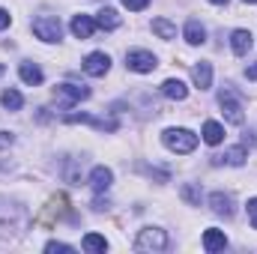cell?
I'll return each mask as SVG.
<instances>
[{
    "label": "cell",
    "mask_w": 257,
    "mask_h": 254,
    "mask_svg": "<svg viewBox=\"0 0 257 254\" xmlns=\"http://www.w3.org/2000/svg\"><path fill=\"white\" fill-rule=\"evenodd\" d=\"M0 102H3V108H9V111H18V108L24 105V99H21L18 90H6V93L0 96Z\"/></svg>",
    "instance_id": "cell-22"
},
{
    "label": "cell",
    "mask_w": 257,
    "mask_h": 254,
    "mask_svg": "<svg viewBox=\"0 0 257 254\" xmlns=\"http://www.w3.org/2000/svg\"><path fill=\"white\" fill-rule=\"evenodd\" d=\"M153 33H159L162 39H177V27H174L168 18H156V21H153Z\"/></svg>",
    "instance_id": "cell-20"
},
{
    "label": "cell",
    "mask_w": 257,
    "mask_h": 254,
    "mask_svg": "<svg viewBox=\"0 0 257 254\" xmlns=\"http://www.w3.org/2000/svg\"><path fill=\"white\" fill-rule=\"evenodd\" d=\"M180 194H183V200H186V203H192V206L200 203V191H197V186H183Z\"/></svg>",
    "instance_id": "cell-23"
},
{
    "label": "cell",
    "mask_w": 257,
    "mask_h": 254,
    "mask_svg": "<svg viewBox=\"0 0 257 254\" xmlns=\"http://www.w3.org/2000/svg\"><path fill=\"white\" fill-rule=\"evenodd\" d=\"M108 69H111V57H108L105 51H93V54H87V60H84V72H87V75L102 78V75H108Z\"/></svg>",
    "instance_id": "cell-7"
},
{
    "label": "cell",
    "mask_w": 257,
    "mask_h": 254,
    "mask_svg": "<svg viewBox=\"0 0 257 254\" xmlns=\"http://www.w3.org/2000/svg\"><path fill=\"white\" fill-rule=\"evenodd\" d=\"M6 27H9V12L0 9V30H6Z\"/></svg>",
    "instance_id": "cell-28"
},
{
    "label": "cell",
    "mask_w": 257,
    "mask_h": 254,
    "mask_svg": "<svg viewBox=\"0 0 257 254\" xmlns=\"http://www.w3.org/2000/svg\"><path fill=\"white\" fill-rule=\"evenodd\" d=\"M209 206H212L215 215H224V218L233 215V200H230V194H221V191L209 194Z\"/></svg>",
    "instance_id": "cell-13"
},
{
    "label": "cell",
    "mask_w": 257,
    "mask_h": 254,
    "mask_svg": "<svg viewBox=\"0 0 257 254\" xmlns=\"http://www.w3.org/2000/svg\"><path fill=\"white\" fill-rule=\"evenodd\" d=\"M192 78H194V87H197V90H209V87H212V63H206V60L194 63Z\"/></svg>",
    "instance_id": "cell-11"
},
{
    "label": "cell",
    "mask_w": 257,
    "mask_h": 254,
    "mask_svg": "<svg viewBox=\"0 0 257 254\" xmlns=\"http://www.w3.org/2000/svg\"><path fill=\"white\" fill-rule=\"evenodd\" d=\"M108 206H111L108 197H96V209H108Z\"/></svg>",
    "instance_id": "cell-30"
},
{
    "label": "cell",
    "mask_w": 257,
    "mask_h": 254,
    "mask_svg": "<svg viewBox=\"0 0 257 254\" xmlns=\"http://www.w3.org/2000/svg\"><path fill=\"white\" fill-rule=\"evenodd\" d=\"M3 72H6V66H3V63H0V75H3Z\"/></svg>",
    "instance_id": "cell-32"
},
{
    "label": "cell",
    "mask_w": 257,
    "mask_h": 254,
    "mask_svg": "<svg viewBox=\"0 0 257 254\" xmlns=\"http://www.w3.org/2000/svg\"><path fill=\"white\" fill-rule=\"evenodd\" d=\"M90 96V90L84 87V84H60L57 90H54V99L63 105V108H72L75 102H81V99H87Z\"/></svg>",
    "instance_id": "cell-5"
},
{
    "label": "cell",
    "mask_w": 257,
    "mask_h": 254,
    "mask_svg": "<svg viewBox=\"0 0 257 254\" xmlns=\"http://www.w3.org/2000/svg\"><path fill=\"white\" fill-rule=\"evenodd\" d=\"M203 141L212 144V147L221 144V141H224V126L215 123V120H206V123H203Z\"/></svg>",
    "instance_id": "cell-19"
},
{
    "label": "cell",
    "mask_w": 257,
    "mask_h": 254,
    "mask_svg": "<svg viewBox=\"0 0 257 254\" xmlns=\"http://www.w3.org/2000/svg\"><path fill=\"white\" fill-rule=\"evenodd\" d=\"M251 45H254L251 30H233V33H230V48H233V54L245 57V54L251 51Z\"/></svg>",
    "instance_id": "cell-9"
},
{
    "label": "cell",
    "mask_w": 257,
    "mask_h": 254,
    "mask_svg": "<svg viewBox=\"0 0 257 254\" xmlns=\"http://www.w3.org/2000/svg\"><path fill=\"white\" fill-rule=\"evenodd\" d=\"M135 248H138V251H165V248H168V236H165V230H159V227H144V230L138 233Z\"/></svg>",
    "instance_id": "cell-3"
},
{
    "label": "cell",
    "mask_w": 257,
    "mask_h": 254,
    "mask_svg": "<svg viewBox=\"0 0 257 254\" xmlns=\"http://www.w3.org/2000/svg\"><path fill=\"white\" fill-rule=\"evenodd\" d=\"M96 24H99L102 30H117V27H120V15H117V9H111V6L99 9V15H96Z\"/></svg>",
    "instance_id": "cell-18"
},
{
    "label": "cell",
    "mask_w": 257,
    "mask_h": 254,
    "mask_svg": "<svg viewBox=\"0 0 257 254\" xmlns=\"http://www.w3.org/2000/svg\"><path fill=\"white\" fill-rule=\"evenodd\" d=\"M81 245H84L87 251H105V248H108V239H105V236H99V233H87Z\"/></svg>",
    "instance_id": "cell-21"
},
{
    "label": "cell",
    "mask_w": 257,
    "mask_h": 254,
    "mask_svg": "<svg viewBox=\"0 0 257 254\" xmlns=\"http://www.w3.org/2000/svg\"><path fill=\"white\" fill-rule=\"evenodd\" d=\"M245 159H248L245 147H230V150H224L221 156H212V162H215V165H221V162H224V165H242Z\"/></svg>",
    "instance_id": "cell-15"
},
{
    "label": "cell",
    "mask_w": 257,
    "mask_h": 254,
    "mask_svg": "<svg viewBox=\"0 0 257 254\" xmlns=\"http://www.w3.org/2000/svg\"><path fill=\"white\" fill-rule=\"evenodd\" d=\"M203 248H206L209 254L224 251V248H227V236H224V230H218V227L203 230Z\"/></svg>",
    "instance_id": "cell-10"
},
{
    "label": "cell",
    "mask_w": 257,
    "mask_h": 254,
    "mask_svg": "<svg viewBox=\"0 0 257 254\" xmlns=\"http://www.w3.org/2000/svg\"><path fill=\"white\" fill-rule=\"evenodd\" d=\"M18 75H21V81H24V84H30V87L42 84V78H45V75H42V69H39L36 63H21V66H18Z\"/></svg>",
    "instance_id": "cell-17"
},
{
    "label": "cell",
    "mask_w": 257,
    "mask_h": 254,
    "mask_svg": "<svg viewBox=\"0 0 257 254\" xmlns=\"http://www.w3.org/2000/svg\"><path fill=\"white\" fill-rule=\"evenodd\" d=\"M9 144H12V135H9V132H0V150L9 147Z\"/></svg>",
    "instance_id": "cell-27"
},
{
    "label": "cell",
    "mask_w": 257,
    "mask_h": 254,
    "mask_svg": "<svg viewBox=\"0 0 257 254\" xmlns=\"http://www.w3.org/2000/svg\"><path fill=\"white\" fill-rule=\"evenodd\" d=\"M186 42L189 45H203L206 42V30L197 18H189V24H186Z\"/></svg>",
    "instance_id": "cell-16"
},
{
    "label": "cell",
    "mask_w": 257,
    "mask_h": 254,
    "mask_svg": "<svg viewBox=\"0 0 257 254\" xmlns=\"http://www.w3.org/2000/svg\"><path fill=\"white\" fill-rule=\"evenodd\" d=\"M33 33H36L42 42H57V39H60V33H63V27H60V21H57V18L42 15V18H36V21H33Z\"/></svg>",
    "instance_id": "cell-4"
},
{
    "label": "cell",
    "mask_w": 257,
    "mask_h": 254,
    "mask_svg": "<svg viewBox=\"0 0 257 254\" xmlns=\"http://www.w3.org/2000/svg\"><path fill=\"white\" fill-rule=\"evenodd\" d=\"M162 93H165L168 99H174V102H183V99L189 96V87H186L180 78H168V81L162 84Z\"/></svg>",
    "instance_id": "cell-14"
},
{
    "label": "cell",
    "mask_w": 257,
    "mask_h": 254,
    "mask_svg": "<svg viewBox=\"0 0 257 254\" xmlns=\"http://www.w3.org/2000/svg\"><path fill=\"white\" fill-rule=\"evenodd\" d=\"M126 66L132 72H141V75H147V72H153L156 69V54L153 51H128L126 54Z\"/></svg>",
    "instance_id": "cell-6"
},
{
    "label": "cell",
    "mask_w": 257,
    "mask_h": 254,
    "mask_svg": "<svg viewBox=\"0 0 257 254\" xmlns=\"http://www.w3.org/2000/svg\"><path fill=\"white\" fill-rule=\"evenodd\" d=\"M123 6L132 9V12H141V9H147V6H150V0H123Z\"/></svg>",
    "instance_id": "cell-24"
},
{
    "label": "cell",
    "mask_w": 257,
    "mask_h": 254,
    "mask_svg": "<svg viewBox=\"0 0 257 254\" xmlns=\"http://www.w3.org/2000/svg\"><path fill=\"white\" fill-rule=\"evenodd\" d=\"M93 30H96V21H93L90 15H75V18H72V33H75V39H90Z\"/></svg>",
    "instance_id": "cell-12"
},
{
    "label": "cell",
    "mask_w": 257,
    "mask_h": 254,
    "mask_svg": "<svg viewBox=\"0 0 257 254\" xmlns=\"http://www.w3.org/2000/svg\"><path fill=\"white\" fill-rule=\"evenodd\" d=\"M45 251H72V245H66V242H48Z\"/></svg>",
    "instance_id": "cell-26"
},
{
    "label": "cell",
    "mask_w": 257,
    "mask_h": 254,
    "mask_svg": "<svg viewBox=\"0 0 257 254\" xmlns=\"http://www.w3.org/2000/svg\"><path fill=\"white\" fill-rule=\"evenodd\" d=\"M242 3H257V0H242Z\"/></svg>",
    "instance_id": "cell-33"
},
{
    "label": "cell",
    "mask_w": 257,
    "mask_h": 254,
    "mask_svg": "<svg viewBox=\"0 0 257 254\" xmlns=\"http://www.w3.org/2000/svg\"><path fill=\"white\" fill-rule=\"evenodd\" d=\"M209 3H215V6H224V3H227V0H209Z\"/></svg>",
    "instance_id": "cell-31"
},
{
    "label": "cell",
    "mask_w": 257,
    "mask_h": 254,
    "mask_svg": "<svg viewBox=\"0 0 257 254\" xmlns=\"http://www.w3.org/2000/svg\"><path fill=\"white\" fill-rule=\"evenodd\" d=\"M245 78H248V81H257V63H251L245 69Z\"/></svg>",
    "instance_id": "cell-29"
},
{
    "label": "cell",
    "mask_w": 257,
    "mask_h": 254,
    "mask_svg": "<svg viewBox=\"0 0 257 254\" xmlns=\"http://www.w3.org/2000/svg\"><path fill=\"white\" fill-rule=\"evenodd\" d=\"M90 186L93 191H108L114 186V174H111V168H105V165H99V168H93V174H90Z\"/></svg>",
    "instance_id": "cell-8"
},
{
    "label": "cell",
    "mask_w": 257,
    "mask_h": 254,
    "mask_svg": "<svg viewBox=\"0 0 257 254\" xmlns=\"http://www.w3.org/2000/svg\"><path fill=\"white\" fill-rule=\"evenodd\" d=\"M162 141H165V147L171 153H192L197 147V135H192L189 129H168L162 135Z\"/></svg>",
    "instance_id": "cell-2"
},
{
    "label": "cell",
    "mask_w": 257,
    "mask_h": 254,
    "mask_svg": "<svg viewBox=\"0 0 257 254\" xmlns=\"http://www.w3.org/2000/svg\"><path fill=\"white\" fill-rule=\"evenodd\" d=\"M218 105H221V114H224V120H227V123H233V126H242L245 114H242V99L236 96V90L224 87V90L218 93Z\"/></svg>",
    "instance_id": "cell-1"
},
{
    "label": "cell",
    "mask_w": 257,
    "mask_h": 254,
    "mask_svg": "<svg viewBox=\"0 0 257 254\" xmlns=\"http://www.w3.org/2000/svg\"><path fill=\"white\" fill-rule=\"evenodd\" d=\"M248 221H251V227L257 230V197L248 200Z\"/></svg>",
    "instance_id": "cell-25"
}]
</instances>
